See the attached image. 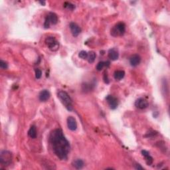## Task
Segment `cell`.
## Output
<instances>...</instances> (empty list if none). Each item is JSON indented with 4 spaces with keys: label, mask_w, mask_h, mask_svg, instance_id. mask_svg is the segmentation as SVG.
<instances>
[{
    "label": "cell",
    "mask_w": 170,
    "mask_h": 170,
    "mask_svg": "<svg viewBox=\"0 0 170 170\" xmlns=\"http://www.w3.org/2000/svg\"><path fill=\"white\" fill-rule=\"evenodd\" d=\"M49 142L53 152L57 158L61 160H65L67 159L71 146L61 129H55L51 132Z\"/></svg>",
    "instance_id": "1"
},
{
    "label": "cell",
    "mask_w": 170,
    "mask_h": 170,
    "mask_svg": "<svg viewBox=\"0 0 170 170\" xmlns=\"http://www.w3.org/2000/svg\"><path fill=\"white\" fill-rule=\"evenodd\" d=\"M57 96H58V98L61 101V103L66 108V109L69 111H72L73 110V103H72V100L68 93L64 90H59L57 93Z\"/></svg>",
    "instance_id": "2"
},
{
    "label": "cell",
    "mask_w": 170,
    "mask_h": 170,
    "mask_svg": "<svg viewBox=\"0 0 170 170\" xmlns=\"http://www.w3.org/2000/svg\"><path fill=\"white\" fill-rule=\"evenodd\" d=\"M126 31V25L123 22H119L111 29V35L113 37L122 36Z\"/></svg>",
    "instance_id": "3"
},
{
    "label": "cell",
    "mask_w": 170,
    "mask_h": 170,
    "mask_svg": "<svg viewBox=\"0 0 170 170\" xmlns=\"http://www.w3.org/2000/svg\"><path fill=\"white\" fill-rule=\"evenodd\" d=\"M12 161V154L9 151H1L0 154V163L3 165H9Z\"/></svg>",
    "instance_id": "4"
},
{
    "label": "cell",
    "mask_w": 170,
    "mask_h": 170,
    "mask_svg": "<svg viewBox=\"0 0 170 170\" xmlns=\"http://www.w3.org/2000/svg\"><path fill=\"white\" fill-rule=\"evenodd\" d=\"M45 44L52 51H57L59 49V42L57 41V40L55 39V37L49 36L45 39Z\"/></svg>",
    "instance_id": "5"
},
{
    "label": "cell",
    "mask_w": 170,
    "mask_h": 170,
    "mask_svg": "<svg viewBox=\"0 0 170 170\" xmlns=\"http://www.w3.org/2000/svg\"><path fill=\"white\" fill-rule=\"evenodd\" d=\"M58 23V17L55 13L50 12L46 17L45 21L44 23L45 28H49L51 25H56Z\"/></svg>",
    "instance_id": "6"
},
{
    "label": "cell",
    "mask_w": 170,
    "mask_h": 170,
    "mask_svg": "<svg viewBox=\"0 0 170 170\" xmlns=\"http://www.w3.org/2000/svg\"><path fill=\"white\" fill-rule=\"evenodd\" d=\"M106 101L112 110H115L118 105V99L112 95H108L106 98Z\"/></svg>",
    "instance_id": "7"
},
{
    "label": "cell",
    "mask_w": 170,
    "mask_h": 170,
    "mask_svg": "<svg viewBox=\"0 0 170 170\" xmlns=\"http://www.w3.org/2000/svg\"><path fill=\"white\" fill-rule=\"evenodd\" d=\"M135 106L139 109L143 110L148 107L149 106V103L147 100L144 98H140L136 101Z\"/></svg>",
    "instance_id": "8"
},
{
    "label": "cell",
    "mask_w": 170,
    "mask_h": 170,
    "mask_svg": "<svg viewBox=\"0 0 170 170\" xmlns=\"http://www.w3.org/2000/svg\"><path fill=\"white\" fill-rule=\"evenodd\" d=\"M69 27L70 29H71L72 35H73V37H74L78 36V35L80 33V32H81V29H80V27L75 23L72 22L70 23Z\"/></svg>",
    "instance_id": "9"
},
{
    "label": "cell",
    "mask_w": 170,
    "mask_h": 170,
    "mask_svg": "<svg viewBox=\"0 0 170 170\" xmlns=\"http://www.w3.org/2000/svg\"><path fill=\"white\" fill-rule=\"evenodd\" d=\"M67 126L71 131H75L77 129V122L73 116H69L67 118Z\"/></svg>",
    "instance_id": "10"
},
{
    "label": "cell",
    "mask_w": 170,
    "mask_h": 170,
    "mask_svg": "<svg viewBox=\"0 0 170 170\" xmlns=\"http://www.w3.org/2000/svg\"><path fill=\"white\" fill-rule=\"evenodd\" d=\"M140 62H141V57L138 55H133L130 58V63L134 67H137Z\"/></svg>",
    "instance_id": "11"
},
{
    "label": "cell",
    "mask_w": 170,
    "mask_h": 170,
    "mask_svg": "<svg viewBox=\"0 0 170 170\" xmlns=\"http://www.w3.org/2000/svg\"><path fill=\"white\" fill-rule=\"evenodd\" d=\"M50 92L47 90H42L41 91L39 95V98L40 101L41 102H46L48 101L50 98Z\"/></svg>",
    "instance_id": "12"
},
{
    "label": "cell",
    "mask_w": 170,
    "mask_h": 170,
    "mask_svg": "<svg viewBox=\"0 0 170 170\" xmlns=\"http://www.w3.org/2000/svg\"><path fill=\"white\" fill-rule=\"evenodd\" d=\"M142 154L144 158H145V160L146 163L148 165H151L153 163V158L150 155V153H149L148 151L146 150H142Z\"/></svg>",
    "instance_id": "13"
},
{
    "label": "cell",
    "mask_w": 170,
    "mask_h": 170,
    "mask_svg": "<svg viewBox=\"0 0 170 170\" xmlns=\"http://www.w3.org/2000/svg\"><path fill=\"white\" fill-rule=\"evenodd\" d=\"M108 57L112 61H116L118 59L119 57V53L118 51L116 50L115 49H110L108 51Z\"/></svg>",
    "instance_id": "14"
},
{
    "label": "cell",
    "mask_w": 170,
    "mask_h": 170,
    "mask_svg": "<svg viewBox=\"0 0 170 170\" xmlns=\"http://www.w3.org/2000/svg\"><path fill=\"white\" fill-rule=\"evenodd\" d=\"M125 76V72L124 71H116L114 73V77L116 80H122Z\"/></svg>",
    "instance_id": "15"
},
{
    "label": "cell",
    "mask_w": 170,
    "mask_h": 170,
    "mask_svg": "<svg viewBox=\"0 0 170 170\" xmlns=\"http://www.w3.org/2000/svg\"><path fill=\"white\" fill-rule=\"evenodd\" d=\"M73 166L77 169H80L84 167V161L80 159H77L73 163Z\"/></svg>",
    "instance_id": "16"
},
{
    "label": "cell",
    "mask_w": 170,
    "mask_h": 170,
    "mask_svg": "<svg viewBox=\"0 0 170 170\" xmlns=\"http://www.w3.org/2000/svg\"><path fill=\"white\" fill-rule=\"evenodd\" d=\"M28 136L32 139H35L37 137V128L35 126H31L28 131Z\"/></svg>",
    "instance_id": "17"
},
{
    "label": "cell",
    "mask_w": 170,
    "mask_h": 170,
    "mask_svg": "<svg viewBox=\"0 0 170 170\" xmlns=\"http://www.w3.org/2000/svg\"><path fill=\"white\" fill-rule=\"evenodd\" d=\"M96 57V55L95 52L94 51H90L88 53V60L89 63H92L94 62Z\"/></svg>",
    "instance_id": "18"
},
{
    "label": "cell",
    "mask_w": 170,
    "mask_h": 170,
    "mask_svg": "<svg viewBox=\"0 0 170 170\" xmlns=\"http://www.w3.org/2000/svg\"><path fill=\"white\" fill-rule=\"evenodd\" d=\"M64 7L67 9L68 10L73 11L75 9V5L73 3H70V2H65V3H64Z\"/></svg>",
    "instance_id": "19"
},
{
    "label": "cell",
    "mask_w": 170,
    "mask_h": 170,
    "mask_svg": "<svg viewBox=\"0 0 170 170\" xmlns=\"http://www.w3.org/2000/svg\"><path fill=\"white\" fill-rule=\"evenodd\" d=\"M88 53H87L85 51H81L78 54V57H80V59H88Z\"/></svg>",
    "instance_id": "20"
},
{
    "label": "cell",
    "mask_w": 170,
    "mask_h": 170,
    "mask_svg": "<svg viewBox=\"0 0 170 170\" xmlns=\"http://www.w3.org/2000/svg\"><path fill=\"white\" fill-rule=\"evenodd\" d=\"M106 66L105 62H103V61H101V62H99L98 63L96 66V70L98 71H101V70L103 69V68Z\"/></svg>",
    "instance_id": "21"
},
{
    "label": "cell",
    "mask_w": 170,
    "mask_h": 170,
    "mask_svg": "<svg viewBox=\"0 0 170 170\" xmlns=\"http://www.w3.org/2000/svg\"><path fill=\"white\" fill-rule=\"evenodd\" d=\"M0 67H1V69H7L8 68V64L5 61L1 60L0 61Z\"/></svg>",
    "instance_id": "22"
},
{
    "label": "cell",
    "mask_w": 170,
    "mask_h": 170,
    "mask_svg": "<svg viewBox=\"0 0 170 170\" xmlns=\"http://www.w3.org/2000/svg\"><path fill=\"white\" fill-rule=\"evenodd\" d=\"M35 78H37V79H39V78H41L42 76V72L41 70L39 69H36L35 70Z\"/></svg>",
    "instance_id": "23"
},
{
    "label": "cell",
    "mask_w": 170,
    "mask_h": 170,
    "mask_svg": "<svg viewBox=\"0 0 170 170\" xmlns=\"http://www.w3.org/2000/svg\"><path fill=\"white\" fill-rule=\"evenodd\" d=\"M104 81H105V82L106 84L109 83V79H108L107 74H105V75H104Z\"/></svg>",
    "instance_id": "24"
},
{
    "label": "cell",
    "mask_w": 170,
    "mask_h": 170,
    "mask_svg": "<svg viewBox=\"0 0 170 170\" xmlns=\"http://www.w3.org/2000/svg\"><path fill=\"white\" fill-rule=\"evenodd\" d=\"M135 168L136 169H144V167H142L140 164H136L135 165Z\"/></svg>",
    "instance_id": "25"
},
{
    "label": "cell",
    "mask_w": 170,
    "mask_h": 170,
    "mask_svg": "<svg viewBox=\"0 0 170 170\" xmlns=\"http://www.w3.org/2000/svg\"><path fill=\"white\" fill-rule=\"evenodd\" d=\"M39 3L41 4H42V5H45V1H39Z\"/></svg>",
    "instance_id": "26"
}]
</instances>
